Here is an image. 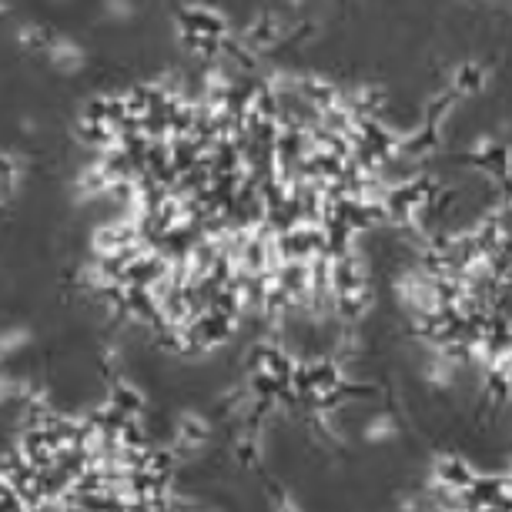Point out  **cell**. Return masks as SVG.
<instances>
[{
  "label": "cell",
  "mask_w": 512,
  "mask_h": 512,
  "mask_svg": "<svg viewBox=\"0 0 512 512\" xmlns=\"http://www.w3.org/2000/svg\"><path fill=\"white\" fill-rule=\"evenodd\" d=\"M44 61L54 74L61 77H77L88 67V51L67 34H51V41L44 47Z\"/></svg>",
  "instance_id": "1"
},
{
  "label": "cell",
  "mask_w": 512,
  "mask_h": 512,
  "mask_svg": "<svg viewBox=\"0 0 512 512\" xmlns=\"http://www.w3.org/2000/svg\"><path fill=\"white\" fill-rule=\"evenodd\" d=\"M482 81H486L482 64H462L459 74H456V91L459 94H476V91H482Z\"/></svg>",
  "instance_id": "2"
},
{
  "label": "cell",
  "mask_w": 512,
  "mask_h": 512,
  "mask_svg": "<svg viewBox=\"0 0 512 512\" xmlns=\"http://www.w3.org/2000/svg\"><path fill=\"white\" fill-rule=\"evenodd\" d=\"M101 7L111 24H131L138 17V0H104Z\"/></svg>",
  "instance_id": "3"
}]
</instances>
